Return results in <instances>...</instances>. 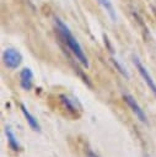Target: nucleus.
Here are the masks:
<instances>
[{"label":"nucleus","instance_id":"3","mask_svg":"<svg viewBox=\"0 0 156 157\" xmlns=\"http://www.w3.org/2000/svg\"><path fill=\"white\" fill-rule=\"evenodd\" d=\"M133 63H134L136 70L139 71V74L141 75V77L144 78V81L146 82V85L149 86V88L151 90V92L156 96V83H155V81L152 80V77H151V75L149 74V71L146 70V67L142 65V63L140 61V59H139L138 56H134V58H133Z\"/></svg>","mask_w":156,"mask_h":157},{"label":"nucleus","instance_id":"9","mask_svg":"<svg viewBox=\"0 0 156 157\" xmlns=\"http://www.w3.org/2000/svg\"><path fill=\"white\" fill-rule=\"evenodd\" d=\"M97 1H98L99 5L107 11V13L109 15L111 20H112L113 22H115V21H117V12H115V9L113 7V4H112L109 0H97Z\"/></svg>","mask_w":156,"mask_h":157},{"label":"nucleus","instance_id":"10","mask_svg":"<svg viewBox=\"0 0 156 157\" xmlns=\"http://www.w3.org/2000/svg\"><path fill=\"white\" fill-rule=\"evenodd\" d=\"M112 63L114 64V66L118 69V71H119V72H120V74H122L124 77L129 78V74H128V71H127V70L123 67V65H122V64H120V63H119V61H118L115 58H112Z\"/></svg>","mask_w":156,"mask_h":157},{"label":"nucleus","instance_id":"8","mask_svg":"<svg viewBox=\"0 0 156 157\" xmlns=\"http://www.w3.org/2000/svg\"><path fill=\"white\" fill-rule=\"evenodd\" d=\"M60 102H61V104H63V107L68 110V112H70L71 114H76L77 113V107H76V104L68 97V96H65V94H60Z\"/></svg>","mask_w":156,"mask_h":157},{"label":"nucleus","instance_id":"7","mask_svg":"<svg viewBox=\"0 0 156 157\" xmlns=\"http://www.w3.org/2000/svg\"><path fill=\"white\" fill-rule=\"evenodd\" d=\"M5 134H6V137H7V144L10 146V148L15 152H18L21 150V145L15 135V132L11 130V128H6L5 129Z\"/></svg>","mask_w":156,"mask_h":157},{"label":"nucleus","instance_id":"6","mask_svg":"<svg viewBox=\"0 0 156 157\" xmlns=\"http://www.w3.org/2000/svg\"><path fill=\"white\" fill-rule=\"evenodd\" d=\"M21 112H22V114H23V117L26 118V120H27V123H28V125L31 126V129L33 130V131H37V132H41V125H39V123H38V120L28 112V109L23 105V104H21Z\"/></svg>","mask_w":156,"mask_h":157},{"label":"nucleus","instance_id":"1","mask_svg":"<svg viewBox=\"0 0 156 157\" xmlns=\"http://www.w3.org/2000/svg\"><path fill=\"white\" fill-rule=\"evenodd\" d=\"M55 25H57V31H58L59 36L61 37V39L64 40L66 47L70 49V52L74 54L76 60H79L84 66L87 67L88 66V61H87V58H86V55H85V53L82 50V47L80 45L77 39L74 37V34L71 33L69 27L58 17H55Z\"/></svg>","mask_w":156,"mask_h":157},{"label":"nucleus","instance_id":"5","mask_svg":"<svg viewBox=\"0 0 156 157\" xmlns=\"http://www.w3.org/2000/svg\"><path fill=\"white\" fill-rule=\"evenodd\" d=\"M20 85L25 91H29L33 86V72L29 67H25L20 72Z\"/></svg>","mask_w":156,"mask_h":157},{"label":"nucleus","instance_id":"2","mask_svg":"<svg viewBox=\"0 0 156 157\" xmlns=\"http://www.w3.org/2000/svg\"><path fill=\"white\" fill-rule=\"evenodd\" d=\"M2 60H4V64L9 69L14 70L20 66V64L22 61V55L15 48H6L2 53Z\"/></svg>","mask_w":156,"mask_h":157},{"label":"nucleus","instance_id":"11","mask_svg":"<svg viewBox=\"0 0 156 157\" xmlns=\"http://www.w3.org/2000/svg\"><path fill=\"white\" fill-rule=\"evenodd\" d=\"M87 157H98V156H97L96 153H93L92 151H90V152L87 153Z\"/></svg>","mask_w":156,"mask_h":157},{"label":"nucleus","instance_id":"4","mask_svg":"<svg viewBox=\"0 0 156 157\" xmlns=\"http://www.w3.org/2000/svg\"><path fill=\"white\" fill-rule=\"evenodd\" d=\"M123 98H124V101H125V103L130 107V109L133 110V113L138 117V119L141 121V123H147V118H146V115H145V113H144V110L141 109V107L139 105V103L135 101V98L131 96V94H129V93H123Z\"/></svg>","mask_w":156,"mask_h":157}]
</instances>
